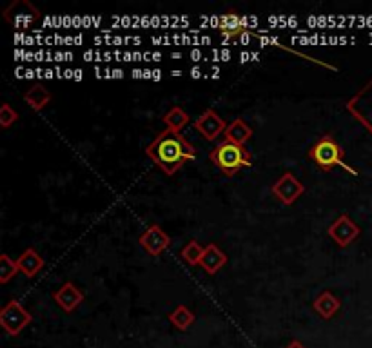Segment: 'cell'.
<instances>
[{"mask_svg": "<svg viewBox=\"0 0 372 348\" xmlns=\"http://www.w3.org/2000/svg\"><path fill=\"white\" fill-rule=\"evenodd\" d=\"M146 154L164 174L173 176L184 163L195 160L196 149L180 133L166 129L147 145Z\"/></svg>", "mask_w": 372, "mask_h": 348, "instance_id": "obj_1", "label": "cell"}, {"mask_svg": "<svg viewBox=\"0 0 372 348\" xmlns=\"http://www.w3.org/2000/svg\"><path fill=\"white\" fill-rule=\"evenodd\" d=\"M209 160L215 167H218L226 176H235L240 169L253 165V156L247 151L245 145L238 143L224 142L218 143L213 151L209 152Z\"/></svg>", "mask_w": 372, "mask_h": 348, "instance_id": "obj_2", "label": "cell"}, {"mask_svg": "<svg viewBox=\"0 0 372 348\" xmlns=\"http://www.w3.org/2000/svg\"><path fill=\"white\" fill-rule=\"evenodd\" d=\"M307 154L309 158H311V160L325 172L333 171L334 167H343L345 171H349L351 174H354V176L358 174L353 167L343 162V158H345V149H343L331 134H324V136L320 138L318 142L309 149Z\"/></svg>", "mask_w": 372, "mask_h": 348, "instance_id": "obj_3", "label": "cell"}, {"mask_svg": "<svg viewBox=\"0 0 372 348\" xmlns=\"http://www.w3.org/2000/svg\"><path fill=\"white\" fill-rule=\"evenodd\" d=\"M31 321H33V316L15 299H11L10 303L4 305L0 310V325L10 336H19Z\"/></svg>", "mask_w": 372, "mask_h": 348, "instance_id": "obj_4", "label": "cell"}, {"mask_svg": "<svg viewBox=\"0 0 372 348\" xmlns=\"http://www.w3.org/2000/svg\"><path fill=\"white\" fill-rule=\"evenodd\" d=\"M347 111L372 134V79L349 100Z\"/></svg>", "mask_w": 372, "mask_h": 348, "instance_id": "obj_5", "label": "cell"}, {"mask_svg": "<svg viewBox=\"0 0 372 348\" xmlns=\"http://www.w3.org/2000/svg\"><path fill=\"white\" fill-rule=\"evenodd\" d=\"M304 192V183L300 182L293 172H284V174L273 183V194L276 196V200H280L282 205H293L294 201L298 200Z\"/></svg>", "mask_w": 372, "mask_h": 348, "instance_id": "obj_6", "label": "cell"}, {"mask_svg": "<svg viewBox=\"0 0 372 348\" xmlns=\"http://www.w3.org/2000/svg\"><path fill=\"white\" fill-rule=\"evenodd\" d=\"M195 129L202 136L206 138V140L215 142L220 134L226 133L227 123L220 114L216 113L215 109H206V111L195 120Z\"/></svg>", "mask_w": 372, "mask_h": 348, "instance_id": "obj_7", "label": "cell"}, {"mask_svg": "<svg viewBox=\"0 0 372 348\" xmlns=\"http://www.w3.org/2000/svg\"><path fill=\"white\" fill-rule=\"evenodd\" d=\"M327 232L329 238H331L336 245L345 249V247L351 245L358 236H360V227H358L347 214H342L338 220H334V223H331Z\"/></svg>", "mask_w": 372, "mask_h": 348, "instance_id": "obj_8", "label": "cell"}, {"mask_svg": "<svg viewBox=\"0 0 372 348\" xmlns=\"http://www.w3.org/2000/svg\"><path fill=\"white\" fill-rule=\"evenodd\" d=\"M138 243H140V247L146 250L147 254H151L157 258V256L162 254L167 247L171 245V238H169V234L164 231L162 227L157 225V223H153V225L147 227L146 232H142Z\"/></svg>", "mask_w": 372, "mask_h": 348, "instance_id": "obj_9", "label": "cell"}, {"mask_svg": "<svg viewBox=\"0 0 372 348\" xmlns=\"http://www.w3.org/2000/svg\"><path fill=\"white\" fill-rule=\"evenodd\" d=\"M53 299L60 309L64 310V312H68V314H71V312H75V310L79 309L80 303L84 301V292L75 283L66 281L59 290H55Z\"/></svg>", "mask_w": 372, "mask_h": 348, "instance_id": "obj_10", "label": "cell"}, {"mask_svg": "<svg viewBox=\"0 0 372 348\" xmlns=\"http://www.w3.org/2000/svg\"><path fill=\"white\" fill-rule=\"evenodd\" d=\"M227 265V254L216 243H209L206 245L204 256H202L200 267L206 270L207 274L215 276L218 274L224 267Z\"/></svg>", "mask_w": 372, "mask_h": 348, "instance_id": "obj_11", "label": "cell"}, {"mask_svg": "<svg viewBox=\"0 0 372 348\" xmlns=\"http://www.w3.org/2000/svg\"><path fill=\"white\" fill-rule=\"evenodd\" d=\"M313 309H314V312L320 316V318L327 319L329 321V319H333L334 316L340 312V309H342V301H340V299L336 298L333 292L325 290V292H322L318 298L314 299Z\"/></svg>", "mask_w": 372, "mask_h": 348, "instance_id": "obj_12", "label": "cell"}, {"mask_svg": "<svg viewBox=\"0 0 372 348\" xmlns=\"http://www.w3.org/2000/svg\"><path fill=\"white\" fill-rule=\"evenodd\" d=\"M10 11H15V17H11V19H6L10 22L11 25H30L33 24L35 20L39 19V10H35L33 6L30 2H24V0H19V2H13V4L8 8Z\"/></svg>", "mask_w": 372, "mask_h": 348, "instance_id": "obj_13", "label": "cell"}, {"mask_svg": "<svg viewBox=\"0 0 372 348\" xmlns=\"http://www.w3.org/2000/svg\"><path fill=\"white\" fill-rule=\"evenodd\" d=\"M17 263H19L20 272L24 276H28V278H35L40 270L44 269V260H42V256H40L33 247L26 249L24 252L19 256Z\"/></svg>", "mask_w": 372, "mask_h": 348, "instance_id": "obj_14", "label": "cell"}, {"mask_svg": "<svg viewBox=\"0 0 372 348\" xmlns=\"http://www.w3.org/2000/svg\"><path fill=\"white\" fill-rule=\"evenodd\" d=\"M224 138H226V142L244 145L247 140L253 138V129H251V125H247L244 118H236V120H233V122L227 125Z\"/></svg>", "mask_w": 372, "mask_h": 348, "instance_id": "obj_15", "label": "cell"}, {"mask_svg": "<svg viewBox=\"0 0 372 348\" xmlns=\"http://www.w3.org/2000/svg\"><path fill=\"white\" fill-rule=\"evenodd\" d=\"M24 100L26 103L33 109L35 113H40V111L51 102V93H49L42 83H35V85H31V88L26 91Z\"/></svg>", "mask_w": 372, "mask_h": 348, "instance_id": "obj_16", "label": "cell"}, {"mask_svg": "<svg viewBox=\"0 0 372 348\" xmlns=\"http://www.w3.org/2000/svg\"><path fill=\"white\" fill-rule=\"evenodd\" d=\"M164 123H166L167 129L180 133L182 129L189 123V114H187L182 108L175 105V108H171L166 114H164Z\"/></svg>", "mask_w": 372, "mask_h": 348, "instance_id": "obj_17", "label": "cell"}, {"mask_svg": "<svg viewBox=\"0 0 372 348\" xmlns=\"http://www.w3.org/2000/svg\"><path fill=\"white\" fill-rule=\"evenodd\" d=\"M169 321H171L178 330H187L189 327H193L196 321V316L193 310H189L186 305H178L177 309L173 310L169 314Z\"/></svg>", "mask_w": 372, "mask_h": 348, "instance_id": "obj_18", "label": "cell"}, {"mask_svg": "<svg viewBox=\"0 0 372 348\" xmlns=\"http://www.w3.org/2000/svg\"><path fill=\"white\" fill-rule=\"evenodd\" d=\"M204 250H206V247H202L196 240H191L186 247H184V249H182L180 256H182V260L186 261L187 265L196 267V265H200Z\"/></svg>", "mask_w": 372, "mask_h": 348, "instance_id": "obj_19", "label": "cell"}, {"mask_svg": "<svg viewBox=\"0 0 372 348\" xmlns=\"http://www.w3.org/2000/svg\"><path fill=\"white\" fill-rule=\"evenodd\" d=\"M20 272L19 263L15 260H11L8 254H0V283L6 285L11 281Z\"/></svg>", "mask_w": 372, "mask_h": 348, "instance_id": "obj_20", "label": "cell"}, {"mask_svg": "<svg viewBox=\"0 0 372 348\" xmlns=\"http://www.w3.org/2000/svg\"><path fill=\"white\" fill-rule=\"evenodd\" d=\"M17 120H19V113H17L15 109L11 108L10 103H2L0 105V127H11Z\"/></svg>", "mask_w": 372, "mask_h": 348, "instance_id": "obj_21", "label": "cell"}, {"mask_svg": "<svg viewBox=\"0 0 372 348\" xmlns=\"http://www.w3.org/2000/svg\"><path fill=\"white\" fill-rule=\"evenodd\" d=\"M285 348H307V347H305V345L302 343V341H298V339H293V341H291V343L287 345Z\"/></svg>", "mask_w": 372, "mask_h": 348, "instance_id": "obj_22", "label": "cell"}]
</instances>
